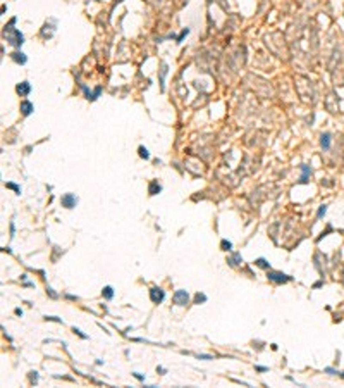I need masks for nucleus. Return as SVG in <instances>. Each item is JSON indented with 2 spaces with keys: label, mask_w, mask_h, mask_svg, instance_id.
Here are the masks:
<instances>
[{
  "label": "nucleus",
  "mask_w": 344,
  "mask_h": 388,
  "mask_svg": "<svg viewBox=\"0 0 344 388\" xmlns=\"http://www.w3.org/2000/svg\"><path fill=\"white\" fill-rule=\"evenodd\" d=\"M14 24H16V18H12V19H10V22L7 24V26H5L4 35H5L7 42H9L12 47L21 48V45L24 43V35H22L19 30H16V28H14Z\"/></svg>",
  "instance_id": "nucleus-1"
},
{
  "label": "nucleus",
  "mask_w": 344,
  "mask_h": 388,
  "mask_svg": "<svg viewBox=\"0 0 344 388\" xmlns=\"http://www.w3.org/2000/svg\"><path fill=\"white\" fill-rule=\"evenodd\" d=\"M267 278L272 281V283H288V281H291L292 276L289 274H284V273H279V271H272V269H267Z\"/></svg>",
  "instance_id": "nucleus-2"
},
{
  "label": "nucleus",
  "mask_w": 344,
  "mask_h": 388,
  "mask_svg": "<svg viewBox=\"0 0 344 388\" xmlns=\"http://www.w3.org/2000/svg\"><path fill=\"white\" fill-rule=\"evenodd\" d=\"M60 204L65 209H74L78 205V197H76V193H64L60 197Z\"/></svg>",
  "instance_id": "nucleus-3"
},
{
  "label": "nucleus",
  "mask_w": 344,
  "mask_h": 388,
  "mask_svg": "<svg viewBox=\"0 0 344 388\" xmlns=\"http://www.w3.org/2000/svg\"><path fill=\"white\" fill-rule=\"evenodd\" d=\"M150 298H152L153 304H160L165 298V292L158 286H153V288H150Z\"/></svg>",
  "instance_id": "nucleus-4"
},
{
  "label": "nucleus",
  "mask_w": 344,
  "mask_h": 388,
  "mask_svg": "<svg viewBox=\"0 0 344 388\" xmlns=\"http://www.w3.org/2000/svg\"><path fill=\"white\" fill-rule=\"evenodd\" d=\"M174 302L177 305H186L187 302H189V293H187V290H177V292L174 293Z\"/></svg>",
  "instance_id": "nucleus-5"
},
{
  "label": "nucleus",
  "mask_w": 344,
  "mask_h": 388,
  "mask_svg": "<svg viewBox=\"0 0 344 388\" xmlns=\"http://www.w3.org/2000/svg\"><path fill=\"white\" fill-rule=\"evenodd\" d=\"M16 92H17L19 97H28L31 92V83L29 81H22V83H19L17 86H16Z\"/></svg>",
  "instance_id": "nucleus-6"
},
{
  "label": "nucleus",
  "mask_w": 344,
  "mask_h": 388,
  "mask_svg": "<svg viewBox=\"0 0 344 388\" xmlns=\"http://www.w3.org/2000/svg\"><path fill=\"white\" fill-rule=\"evenodd\" d=\"M300 169H301V178H300V183H301V185L308 183L310 174H311V167H310V166H306V164H301V166H300Z\"/></svg>",
  "instance_id": "nucleus-7"
},
{
  "label": "nucleus",
  "mask_w": 344,
  "mask_h": 388,
  "mask_svg": "<svg viewBox=\"0 0 344 388\" xmlns=\"http://www.w3.org/2000/svg\"><path fill=\"white\" fill-rule=\"evenodd\" d=\"M10 59H12L14 62H17V64H21V66H24L28 62V57H26V54H22V52H19V50H16V52H12L10 54Z\"/></svg>",
  "instance_id": "nucleus-8"
},
{
  "label": "nucleus",
  "mask_w": 344,
  "mask_h": 388,
  "mask_svg": "<svg viewBox=\"0 0 344 388\" xmlns=\"http://www.w3.org/2000/svg\"><path fill=\"white\" fill-rule=\"evenodd\" d=\"M33 110H35V105L31 104L29 100H22L21 102V114L22 116H29Z\"/></svg>",
  "instance_id": "nucleus-9"
},
{
  "label": "nucleus",
  "mask_w": 344,
  "mask_h": 388,
  "mask_svg": "<svg viewBox=\"0 0 344 388\" xmlns=\"http://www.w3.org/2000/svg\"><path fill=\"white\" fill-rule=\"evenodd\" d=\"M330 142H332L330 133H322V135H320V145H322L323 150H329V148H330Z\"/></svg>",
  "instance_id": "nucleus-10"
},
{
  "label": "nucleus",
  "mask_w": 344,
  "mask_h": 388,
  "mask_svg": "<svg viewBox=\"0 0 344 388\" xmlns=\"http://www.w3.org/2000/svg\"><path fill=\"white\" fill-rule=\"evenodd\" d=\"M148 192H150V195H157V193L162 192V186L158 185V181L153 179L152 183H150V186H148Z\"/></svg>",
  "instance_id": "nucleus-11"
},
{
  "label": "nucleus",
  "mask_w": 344,
  "mask_h": 388,
  "mask_svg": "<svg viewBox=\"0 0 344 388\" xmlns=\"http://www.w3.org/2000/svg\"><path fill=\"white\" fill-rule=\"evenodd\" d=\"M102 295H103L105 300H112V298H114V288L112 286H103Z\"/></svg>",
  "instance_id": "nucleus-12"
},
{
  "label": "nucleus",
  "mask_w": 344,
  "mask_h": 388,
  "mask_svg": "<svg viewBox=\"0 0 344 388\" xmlns=\"http://www.w3.org/2000/svg\"><path fill=\"white\" fill-rule=\"evenodd\" d=\"M229 264H231V266H239L241 262H243V257H241V254H234V255H232V257H229Z\"/></svg>",
  "instance_id": "nucleus-13"
},
{
  "label": "nucleus",
  "mask_w": 344,
  "mask_h": 388,
  "mask_svg": "<svg viewBox=\"0 0 344 388\" xmlns=\"http://www.w3.org/2000/svg\"><path fill=\"white\" fill-rule=\"evenodd\" d=\"M255 264H257L258 267H263V269H270V264L267 262V259H263V257H258L257 261H255Z\"/></svg>",
  "instance_id": "nucleus-14"
},
{
  "label": "nucleus",
  "mask_w": 344,
  "mask_h": 388,
  "mask_svg": "<svg viewBox=\"0 0 344 388\" xmlns=\"http://www.w3.org/2000/svg\"><path fill=\"white\" fill-rule=\"evenodd\" d=\"M138 154H140V157H141V159H146V161L150 159V152H148V148H145L143 145H141V147L138 148Z\"/></svg>",
  "instance_id": "nucleus-15"
},
{
  "label": "nucleus",
  "mask_w": 344,
  "mask_h": 388,
  "mask_svg": "<svg viewBox=\"0 0 344 388\" xmlns=\"http://www.w3.org/2000/svg\"><path fill=\"white\" fill-rule=\"evenodd\" d=\"M205 302H207V295H205V293H196L195 295V304H205Z\"/></svg>",
  "instance_id": "nucleus-16"
},
{
  "label": "nucleus",
  "mask_w": 344,
  "mask_h": 388,
  "mask_svg": "<svg viewBox=\"0 0 344 388\" xmlns=\"http://www.w3.org/2000/svg\"><path fill=\"white\" fill-rule=\"evenodd\" d=\"M220 247H222V250L229 252V250H232V242H229V240H222V242H220Z\"/></svg>",
  "instance_id": "nucleus-17"
},
{
  "label": "nucleus",
  "mask_w": 344,
  "mask_h": 388,
  "mask_svg": "<svg viewBox=\"0 0 344 388\" xmlns=\"http://www.w3.org/2000/svg\"><path fill=\"white\" fill-rule=\"evenodd\" d=\"M327 214V205L323 204V205H320V207H318V212H317V219H322L323 216H325Z\"/></svg>",
  "instance_id": "nucleus-18"
},
{
  "label": "nucleus",
  "mask_w": 344,
  "mask_h": 388,
  "mask_svg": "<svg viewBox=\"0 0 344 388\" xmlns=\"http://www.w3.org/2000/svg\"><path fill=\"white\" fill-rule=\"evenodd\" d=\"M323 373H327V374H330V376H339V373L341 371H337V369H334V367H325V369H323Z\"/></svg>",
  "instance_id": "nucleus-19"
},
{
  "label": "nucleus",
  "mask_w": 344,
  "mask_h": 388,
  "mask_svg": "<svg viewBox=\"0 0 344 388\" xmlns=\"http://www.w3.org/2000/svg\"><path fill=\"white\" fill-rule=\"evenodd\" d=\"M5 186L10 188V190H14L16 193H21V188H19L17 185H14V183H5Z\"/></svg>",
  "instance_id": "nucleus-20"
},
{
  "label": "nucleus",
  "mask_w": 344,
  "mask_h": 388,
  "mask_svg": "<svg viewBox=\"0 0 344 388\" xmlns=\"http://www.w3.org/2000/svg\"><path fill=\"white\" fill-rule=\"evenodd\" d=\"M187 33H189V30H187V28H186V30H183V33H181V35L177 36V43H181V42H183V38L187 35Z\"/></svg>",
  "instance_id": "nucleus-21"
},
{
  "label": "nucleus",
  "mask_w": 344,
  "mask_h": 388,
  "mask_svg": "<svg viewBox=\"0 0 344 388\" xmlns=\"http://www.w3.org/2000/svg\"><path fill=\"white\" fill-rule=\"evenodd\" d=\"M74 333H78V335L81 336V338H84V340H86V338H88V335H84V333L81 331V330H78V328H74Z\"/></svg>",
  "instance_id": "nucleus-22"
},
{
  "label": "nucleus",
  "mask_w": 344,
  "mask_h": 388,
  "mask_svg": "<svg viewBox=\"0 0 344 388\" xmlns=\"http://www.w3.org/2000/svg\"><path fill=\"white\" fill-rule=\"evenodd\" d=\"M47 292L50 293V297H52V298H57V297H59V295H57V293H55V292H53V290H52V288H47Z\"/></svg>",
  "instance_id": "nucleus-23"
},
{
  "label": "nucleus",
  "mask_w": 344,
  "mask_h": 388,
  "mask_svg": "<svg viewBox=\"0 0 344 388\" xmlns=\"http://www.w3.org/2000/svg\"><path fill=\"white\" fill-rule=\"evenodd\" d=\"M133 376H134L136 379H140V381H145V376H143V374H138V373H133Z\"/></svg>",
  "instance_id": "nucleus-24"
},
{
  "label": "nucleus",
  "mask_w": 344,
  "mask_h": 388,
  "mask_svg": "<svg viewBox=\"0 0 344 388\" xmlns=\"http://www.w3.org/2000/svg\"><path fill=\"white\" fill-rule=\"evenodd\" d=\"M255 369L260 371V373H263V371H269V367H265V366H255Z\"/></svg>",
  "instance_id": "nucleus-25"
},
{
  "label": "nucleus",
  "mask_w": 344,
  "mask_h": 388,
  "mask_svg": "<svg viewBox=\"0 0 344 388\" xmlns=\"http://www.w3.org/2000/svg\"><path fill=\"white\" fill-rule=\"evenodd\" d=\"M10 233H12V236H14V233H16V226H14V222H10Z\"/></svg>",
  "instance_id": "nucleus-26"
},
{
  "label": "nucleus",
  "mask_w": 344,
  "mask_h": 388,
  "mask_svg": "<svg viewBox=\"0 0 344 388\" xmlns=\"http://www.w3.org/2000/svg\"><path fill=\"white\" fill-rule=\"evenodd\" d=\"M65 298H69V300H78V297H74V295H65Z\"/></svg>",
  "instance_id": "nucleus-27"
},
{
  "label": "nucleus",
  "mask_w": 344,
  "mask_h": 388,
  "mask_svg": "<svg viewBox=\"0 0 344 388\" xmlns=\"http://www.w3.org/2000/svg\"><path fill=\"white\" fill-rule=\"evenodd\" d=\"M157 371L160 373V374H165V369H164V367H157Z\"/></svg>",
  "instance_id": "nucleus-28"
},
{
  "label": "nucleus",
  "mask_w": 344,
  "mask_h": 388,
  "mask_svg": "<svg viewBox=\"0 0 344 388\" xmlns=\"http://www.w3.org/2000/svg\"><path fill=\"white\" fill-rule=\"evenodd\" d=\"M339 376H341V378L344 379V371H342V373H339Z\"/></svg>",
  "instance_id": "nucleus-29"
}]
</instances>
